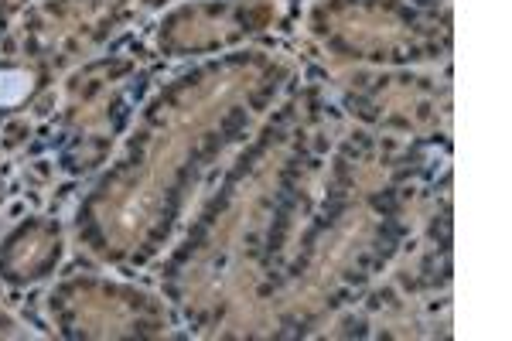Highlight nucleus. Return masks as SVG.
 Returning <instances> with one entry per match:
<instances>
[{
    "label": "nucleus",
    "instance_id": "obj_1",
    "mask_svg": "<svg viewBox=\"0 0 512 341\" xmlns=\"http://www.w3.org/2000/svg\"><path fill=\"white\" fill-rule=\"evenodd\" d=\"M35 89V76L24 69H0V106H21Z\"/></svg>",
    "mask_w": 512,
    "mask_h": 341
}]
</instances>
